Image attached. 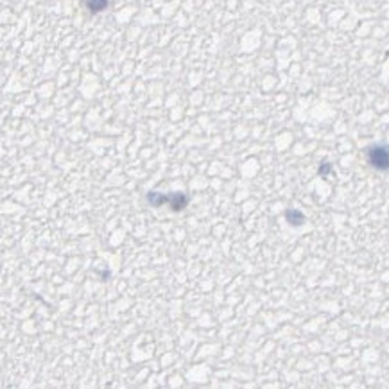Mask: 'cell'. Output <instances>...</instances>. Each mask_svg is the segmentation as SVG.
Returning a JSON list of instances; mask_svg holds the SVG:
<instances>
[{
    "label": "cell",
    "instance_id": "3957f363",
    "mask_svg": "<svg viewBox=\"0 0 389 389\" xmlns=\"http://www.w3.org/2000/svg\"><path fill=\"white\" fill-rule=\"evenodd\" d=\"M86 5L92 13H101L108 7V0H86Z\"/></svg>",
    "mask_w": 389,
    "mask_h": 389
},
{
    "label": "cell",
    "instance_id": "5b68a950",
    "mask_svg": "<svg viewBox=\"0 0 389 389\" xmlns=\"http://www.w3.org/2000/svg\"><path fill=\"white\" fill-rule=\"evenodd\" d=\"M285 217H287V221H289V223L296 224V226H298V224H303V215H301L300 212L289 210V212L285 214Z\"/></svg>",
    "mask_w": 389,
    "mask_h": 389
},
{
    "label": "cell",
    "instance_id": "6da1fadb",
    "mask_svg": "<svg viewBox=\"0 0 389 389\" xmlns=\"http://www.w3.org/2000/svg\"><path fill=\"white\" fill-rule=\"evenodd\" d=\"M368 161L377 170H389V145L377 143L368 151Z\"/></svg>",
    "mask_w": 389,
    "mask_h": 389
},
{
    "label": "cell",
    "instance_id": "277c9868",
    "mask_svg": "<svg viewBox=\"0 0 389 389\" xmlns=\"http://www.w3.org/2000/svg\"><path fill=\"white\" fill-rule=\"evenodd\" d=\"M147 201L151 203L152 206H161L163 203H167V196L158 192H149L147 194Z\"/></svg>",
    "mask_w": 389,
    "mask_h": 389
},
{
    "label": "cell",
    "instance_id": "7a4b0ae2",
    "mask_svg": "<svg viewBox=\"0 0 389 389\" xmlns=\"http://www.w3.org/2000/svg\"><path fill=\"white\" fill-rule=\"evenodd\" d=\"M167 203L170 205V208H172V210L179 212V210H183L185 206H187L188 199H187V196H185V194L176 192V194H172V196H167Z\"/></svg>",
    "mask_w": 389,
    "mask_h": 389
}]
</instances>
